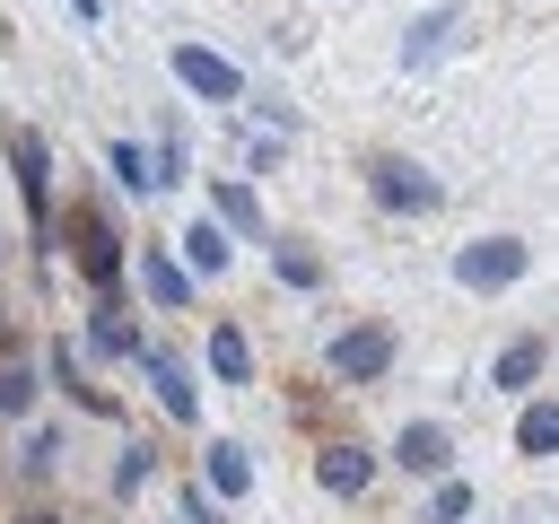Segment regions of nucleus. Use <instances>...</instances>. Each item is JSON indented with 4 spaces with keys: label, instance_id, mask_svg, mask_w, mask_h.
Listing matches in <instances>:
<instances>
[{
    "label": "nucleus",
    "instance_id": "2eb2a0df",
    "mask_svg": "<svg viewBox=\"0 0 559 524\" xmlns=\"http://www.w3.org/2000/svg\"><path fill=\"white\" fill-rule=\"evenodd\" d=\"M515 445H524V454H559V402H524Z\"/></svg>",
    "mask_w": 559,
    "mask_h": 524
},
{
    "label": "nucleus",
    "instance_id": "39448f33",
    "mask_svg": "<svg viewBox=\"0 0 559 524\" xmlns=\"http://www.w3.org/2000/svg\"><path fill=\"white\" fill-rule=\"evenodd\" d=\"M376 201H384V210H437L445 192H437L428 166H411V157H376Z\"/></svg>",
    "mask_w": 559,
    "mask_h": 524
},
{
    "label": "nucleus",
    "instance_id": "20e7f679",
    "mask_svg": "<svg viewBox=\"0 0 559 524\" xmlns=\"http://www.w3.org/2000/svg\"><path fill=\"white\" fill-rule=\"evenodd\" d=\"M9 166H17V192H26L35 227H44L52 218V148H44V131H9Z\"/></svg>",
    "mask_w": 559,
    "mask_h": 524
},
{
    "label": "nucleus",
    "instance_id": "a211bd4d",
    "mask_svg": "<svg viewBox=\"0 0 559 524\" xmlns=\"http://www.w3.org/2000/svg\"><path fill=\"white\" fill-rule=\"evenodd\" d=\"M87 341H96V349H105V358H131V349H140V332H131V323H122V306H114V297H105V306H96V323H87Z\"/></svg>",
    "mask_w": 559,
    "mask_h": 524
},
{
    "label": "nucleus",
    "instance_id": "412c9836",
    "mask_svg": "<svg viewBox=\"0 0 559 524\" xmlns=\"http://www.w3.org/2000/svg\"><path fill=\"white\" fill-rule=\"evenodd\" d=\"M52 376H61V384H70V393H79V402H87V410H105V402H96V384H87V376H79V349H70V341H61V349H52Z\"/></svg>",
    "mask_w": 559,
    "mask_h": 524
},
{
    "label": "nucleus",
    "instance_id": "1a4fd4ad",
    "mask_svg": "<svg viewBox=\"0 0 559 524\" xmlns=\"http://www.w3.org/2000/svg\"><path fill=\"white\" fill-rule=\"evenodd\" d=\"M131 358H140V367H148V384H157V402H166V410H175V419H192V410H201V402H192V376H183V367H175V358H166V349H148V341H140V349H131Z\"/></svg>",
    "mask_w": 559,
    "mask_h": 524
},
{
    "label": "nucleus",
    "instance_id": "9b49d317",
    "mask_svg": "<svg viewBox=\"0 0 559 524\" xmlns=\"http://www.w3.org/2000/svg\"><path fill=\"white\" fill-rule=\"evenodd\" d=\"M454 26H463V9H428V17L402 35V61H437V52L454 44Z\"/></svg>",
    "mask_w": 559,
    "mask_h": 524
},
{
    "label": "nucleus",
    "instance_id": "ddd939ff",
    "mask_svg": "<svg viewBox=\"0 0 559 524\" xmlns=\"http://www.w3.org/2000/svg\"><path fill=\"white\" fill-rule=\"evenodd\" d=\"M210 376H218V384H245V376H253V349H245V332H236V323H218V332H210Z\"/></svg>",
    "mask_w": 559,
    "mask_h": 524
},
{
    "label": "nucleus",
    "instance_id": "4be33fe9",
    "mask_svg": "<svg viewBox=\"0 0 559 524\" xmlns=\"http://www.w3.org/2000/svg\"><path fill=\"white\" fill-rule=\"evenodd\" d=\"M140 480H148V445H140V437H131V445H122V463H114V489H122V498H131V489H140Z\"/></svg>",
    "mask_w": 559,
    "mask_h": 524
},
{
    "label": "nucleus",
    "instance_id": "6e6552de",
    "mask_svg": "<svg viewBox=\"0 0 559 524\" xmlns=\"http://www.w3.org/2000/svg\"><path fill=\"white\" fill-rule=\"evenodd\" d=\"M314 480H323L332 498H358V489L376 480V454H367V445H323V454H314Z\"/></svg>",
    "mask_w": 559,
    "mask_h": 524
},
{
    "label": "nucleus",
    "instance_id": "393cba45",
    "mask_svg": "<svg viewBox=\"0 0 559 524\" xmlns=\"http://www.w3.org/2000/svg\"><path fill=\"white\" fill-rule=\"evenodd\" d=\"M52 454H61V437L44 428V437H26V472H52Z\"/></svg>",
    "mask_w": 559,
    "mask_h": 524
},
{
    "label": "nucleus",
    "instance_id": "b1692460",
    "mask_svg": "<svg viewBox=\"0 0 559 524\" xmlns=\"http://www.w3.org/2000/svg\"><path fill=\"white\" fill-rule=\"evenodd\" d=\"M183 524H227V507H218V498H201V489H183Z\"/></svg>",
    "mask_w": 559,
    "mask_h": 524
},
{
    "label": "nucleus",
    "instance_id": "dca6fc26",
    "mask_svg": "<svg viewBox=\"0 0 559 524\" xmlns=\"http://www.w3.org/2000/svg\"><path fill=\"white\" fill-rule=\"evenodd\" d=\"M245 480H253V463H245V445H236V437H210V489H218V498H236Z\"/></svg>",
    "mask_w": 559,
    "mask_h": 524
},
{
    "label": "nucleus",
    "instance_id": "0eeeda50",
    "mask_svg": "<svg viewBox=\"0 0 559 524\" xmlns=\"http://www.w3.org/2000/svg\"><path fill=\"white\" fill-rule=\"evenodd\" d=\"M79 271H87L96 288H114V279H122V236H114V227H105L96 210L79 218Z\"/></svg>",
    "mask_w": 559,
    "mask_h": 524
},
{
    "label": "nucleus",
    "instance_id": "4468645a",
    "mask_svg": "<svg viewBox=\"0 0 559 524\" xmlns=\"http://www.w3.org/2000/svg\"><path fill=\"white\" fill-rule=\"evenodd\" d=\"M542 358H550L542 341H507V349H498V367H489V384H507V393H524V384L542 376Z\"/></svg>",
    "mask_w": 559,
    "mask_h": 524
},
{
    "label": "nucleus",
    "instance_id": "f257e3e1",
    "mask_svg": "<svg viewBox=\"0 0 559 524\" xmlns=\"http://www.w3.org/2000/svg\"><path fill=\"white\" fill-rule=\"evenodd\" d=\"M524 271H533V245L524 236H480V245L454 253V279L463 288H515Z\"/></svg>",
    "mask_w": 559,
    "mask_h": 524
},
{
    "label": "nucleus",
    "instance_id": "6ab92c4d",
    "mask_svg": "<svg viewBox=\"0 0 559 524\" xmlns=\"http://www.w3.org/2000/svg\"><path fill=\"white\" fill-rule=\"evenodd\" d=\"M463 515H472V489L437 472V498H428V515H419V524H463Z\"/></svg>",
    "mask_w": 559,
    "mask_h": 524
},
{
    "label": "nucleus",
    "instance_id": "f3484780",
    "mask_svg": "<svg viewBox=\"0 0 559 524\" xmlns=\"http://www.w3.org/2000/svg\"><path fill=\"white\" fill-rule=\"evenodd\" d=\"M105 166H114V183H122V192H157V175H148V148H140V140H114V148H105Z\"/></svg>",
    "mask_w": 559,
    "mask_h": 524
},
{
    "label": "nucleus",
    "instance_id": "9d476101",
    "mask_svg": "<svg viewBox=\"0 0 559 524\" xmlns=\"http://www.w3.org/2000/svg\"><path fill=\"white\" fill-rule=\"evenodd\" d=\"M175 245H183V271H201V279H218V271H227V253H236V245H227V236H218L210 218H192V227H183Z\"/></svg>",
    "mask_w": 559,
    "mask_h": 524
},
{
    "label": "nucleus",
    "instance_id": "aec40b11",
    "mask_svg": "<svg viewBox=\"0 0 559 524\" xmlns=\"http://www.w3.org/2000/svg\"><path fill=\"white\" fill-rule=\"evenodd\" d=\"M218 210H227L245 236H262V210H253V192H245V183H218Z\"/></svg>",
    "mask_w": 559,
    "mask_h": 524
},
{
    "label": "nucleus",
    "instance_id": "a878e982",
    "mask_svg": "<svg viewBox=\"0 0 559 524\" xmlns=\"http://www.w3.org/2000/svg\"><path fill=\"white\" fill-rule=\"evenodd\" d=\"M70 9H79V17H96V0H70Z\"/></svg>",
    "mask_w": 559,
    "mask_h": 524
},
{
    "label": "nucleus",
    "instance_id": "7ed1b4c3",
    "mask_svg": "<svg viewBox=\"0 0 559 524\" xmlns=\"http://www.w3.org/2000/svg\"><path fill=\"white\" fill-rule=\"evenodd\" d=\"M384 367H393V332H384V323H358V332L332 341V376H341V384H376Z\"/></svg>",
    "mask_w": 559,
    "mask_h": 524
},
{
    "label": "nucleus",
    "instance_id": "f03ea898",
    "mask_svg": "<svg viewBox=\"0 0 559 524\" xmlns=\"http://www.w3.org/2000/svg\"><path fill=\"white\" fill-rule=\"evenodd\" d=\"M175 79H183L192 96H210V105H236V96H245V70H236L227 52H210V44H175Z\"/></svg>",
    "mask_w": 559,
    "mask_h": 524
},
{
    "label": "nucleus",
    "instance_id": "423d86ee",
    "mask_svg": "<svg viewBox=\"0 0 559 524\" xmlns=\"http://www.w3.org/2000/svg\"><path fill=\"white\" fill-rule=\"evenodd\" d=\"M393 463H402V472H419V480H437V472L454 463V437H445L437 419H411V428L393 437Z\"/></svg>",
    "mask_w": 559,
    "mask_h": 524
},
{
    "label": "nucleus",
    "instance_id": "5701e85b",
    "mask_svg": "<svg viewBox=\"0 0 559 524\" xmlns=\"http://www.w3.org/2000/svg\"><path fill=\"white\" fill-rule=\"evenodd\" d=\"M35 402V376H17V367H0V419H17Z\"/></svg>",
    "mask_w": 559,
    "mask_h": 524
},
{
    "label": "nucleus",
    "instance_id": "f8f14e48",
    "mask_svg": "<svg viewBox=\"0 0 559 524\" xmlns=\"http://www.w3.org/2000/svg\"><path fill=\"white\" fill-rule=\"evenodd\" d=\"M140 279H148L157 306H183V297H192V271H183L175 253H140Z\"/></svg>",
    "mask_w": 559,
    "mask_h": 524
}]
</instances>
